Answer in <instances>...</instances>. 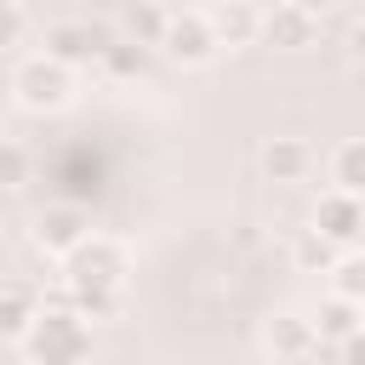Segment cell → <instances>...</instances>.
Returning a JSON list of instances; mask_svg holds the SVG:
<instances>
[{"instance_id": "6da1fadb", "label": "cell", "mask_w": 365, "mask_h": 365, "mask_svg": "<svg viewBox=\"0 0 365 365\" xmlns=\"http://www.w3.org/2000/svg\"><path fill=\"white\" fill-rule=\"evenodd\" d=\"M29 354V365H80L91 354V325L86 314H74L68 302H46L40 319L29 325V336L17 342Z\"/></svg>"}, {"instance_id": "7a4b0ae2", "label": "cell", "mask_w": 365, "mask_h": 365, "mask_svg": "<svg viewBox=\"0 0 365 365\" xmlns=\"http://www.w3.org/2000/svg\"><path fill=\"white\" fill-rule=\"evenodd\" d=\"M11 97L29 114H57V108L74 103V68L57 63V57H46V51L40 57H23L17 74H11Z\"/></svg>"}, {"instance_id": "3957f363", "label": "cell", "mask_w": 365, "mask_h": 365, "mask_svg": "<svg viewBox=\"0 0 365 365\" xmlns=\"http://www.w3.org/2000/svg\"><path fill=\"white\" fill-rule=\"evenodd\" d=\"M125 274H131V257H125V245L120 240H108V234H86L68 257H63V285H125Z\"/></svg>"}, {"instance_id": "277c9868", "label": "cell", "mask_w": 365, "mask_h": 365, "mask_svg": "<svg viewBox=\"0 0 365 365\" xmlns=\"http://www.w3.org/2000/svg\"><path fill=\"white\" fill-rule=\"evenodd\" d=\"M160 51H165L177 68H205V63L222 51V40H217V29H211L205 11H171L165 34H160Z\"/></svg>"}, {"instance_id": "5b68a950", "label": "cell", "mask_w": 365, "mask_h": 365, "mask_svg": "<svg viewBox=\"0 0 365 365\" xmlns=\"http://www.w3.org/2000/svg\"><path fill=\"white\" fill-rule=\"evenodd\" d=\"M262 348H268L279 365H302V359L319 348L314 314H302V308H274V314L262 319Z\"/></svg>"}, {"instance_id": "8992f818", "label": "cell", "mask_w": 365, "mask_h": 365, "mask_svg": "<svg viewBox=\"0 0 365 365\" xmlns=\"http://www.w3.org/2000/svg\"><path fill=\"white\" fill-rule=\"evenodd\" d=\"M86 234H91V217H86V205H80V200L46 205V211H40V222H34V245H40L46 257H57V262H63Z\"/></svg>"}, {"instance_id": "52a82bcc", "label": "cell", "mask_w": 365, "mask_h": 365, "mask_svg": "<svg viewBox=\"0 0 365 365\" xmlns=\"http://www.w3.org/2000/svg\"><path fill=\"white\" fill-rule=\"evenodd\" d=\"M359 222H365V200H359V194H348V188L319 194V205H314V234H319L325 245H354V240H359Z\"/></svg>"}, {"instance_id": "ba28073f", "label": "cell", "mask_w": 365, "mask_h": 365, "mask_svg": "<svg viewBox=\"0 0 365 365\" xmlns=\"http://www.w3.org/2000/svg\"><path fill=\"white\" fill-rule=\"evenodd\" d=\"M205 17H211V29H217V40H222L228 51L257 46V40H262V23H268V11H262L257 0H217Z\"/></svg>"}, {"instance_id": "9c48e42d", "label": "cell", "mask_w": 365, "mask_h": 365, "mask_svg": "<svg viewBox=\"0 0 365 365\" xmlns=\"http://www.w3.org/2000/svg\"><path fill=\"white\" fill-rule=\"evenodd\" d=\"M314 331H319V348H325V342H331V348H354V342L365 336V308L331 291V297L314 308Z\"/></svg>"}, {"instance_id": "30bf717a", "label": "cell", "mask_w": 365, "mask_h": 365, "mask_svg": "<svg viewBox=\"0 0 365 365\" xmlns=\"http://www.w3.org/2000/svg\"><path fill=\"white\" fill-rule=\"evenodd\" d=\"M103 34L91 29V23H51L46 29V57H57V63H91V57H103Z\"/></svg>"}, {"instance_id": "8fae6325", "label": "cell", "mask_w": 365, "mask_h": 365, "mask_svg": "<svg viewBox=\"0 0 365 365\" xmlns=\"http://www.w3.org/2000/svg\"><path fill=\"white\" fill-rule=\"evenodd\" d=\"M314 171V148L302 137H268L262 143V177L268 182H302Z\"/></svg>"}, {"instance_id": "7c38bea8", "label": "cell", "mask_w": 365, "mask_h": 365, "mask_svg": "<svg viewBox=\"0 0 365 365\" xmlns=\"http://www.w3.org/2000/svg\"><path fill=\"white\" fill-rule=\"evenodd\" d=\"M34 319H40V297H34V285H23V279H0V342H23Z\"/></svg>"}, {"instance_id": "4fadbf2b", "label": "cell", "mask_w": 365, "mask_h": 365, "mask_svg": "<svg viewBox=\"0 0 365 365\" xmlns=\"http://www.w3.org/2000/svg\"><path fill=\"white\" fill-rule=\"evenodd\" d=\"M314 11H302V6H274L268 11V23H262V40H274L279 51H302V46H314Z\"/></svg>"}, {"instance_id": "5bb4252c", "label": "cell", "mask_w": 365, "mask_h": 365, "mask_svg": "<svg viewBox=\"0 0 365 365\" xmlns=\"http://www.w3.org/2000/svg\"><path fill=\"white\" fill-rule=\"evenodd\" d=\"M331 188H348V194L365 200V137L336 143V154H331Z\"/></svg>"}, {"instance_id": "9a60e30c", "label": "cell", "mask_w": 365, "mask_h": 365, "mask_svg": "<svg viewBox=\"0 0 365 365\" xmlns=\"http://www.w3.org/2000/svg\"><path fill=\"white\" fill-rule=\"evenodd\" d=\"M63 302L86 319H114L120 314V291L114 285H63Z\"/></svg>"}, {"instance_id": "2e32d148", "label": "cell", "mask_w": 365, "mask_h": 365, "mask_svg": "<svg viewBox=\"0 0 365 365\" xmlns=\"http://www.w3.org/2000/svg\"><path fill=\"white\" fill-rule=\"evenodd\" d=\"M331 291L365 308V245H348V251L331 262Z\"/></svg>"}, {"instance_id": "e0dca14e", "label": "cell", "mask_w": 365, "mask_h": 365, "mask_svg": "<svg viewBox=\"0 0 365 365\" xmlns=\"http://www.w3.org/2000/svg\"><path fill=\"white\" fill-rule=\"evenodd\" d=\"M165 23H171V11H160V0H137V6H131V34H137V46H160Z\"/></svg>"}, {"instance_id": "ac0fdd59", "label": "cell", "mask_w": 365, "mask_h": 365, "mask_svg": "<svg viewBox=\"0 0 365 365\" xmlns=\"http://www.w3.org/2000/svg\"><path fill=\"white\" fill-rule=\"evenodd\" d=\"M29 182V148L0 137V188H23Z\"/></svg>"}, {"instance_id": "d6986e66", "label": "cell", "mask_w": 365, "mask_h": 365, "mask_svg": "<svg viewBox=\"0 0 365 365\" xmlns=\"http://www.w3.org/2000/svg\"><path fill=\"white\" fill-rule=\"evenodd\" d=\"M103 63H108L120 80H131V74H143V46H114V40H108V46H103Z\"/></svg>"}, {"instance_id": "ffe728a7", "label": "cell", "mask_w": 365, "mask_h": 365, "mask_svg": "<svg viewBox=\"0 0 365 365\" xmlns=\"http://www.w3.org/2000/svg\"><path fill=\"white\" fill-rule=\"evenodd\" d=\"M23 40V6L17 0H0V51H11Z\"/></svg>"}, {"instance_id": "44dd1931", "label": "cell", "mask_w": 365, "mask_h": 365, "mask_svg": "<svg viewBox=\"0 0 365 365\" xmlns=\"http://www.w3.org/2000/svg\"><path fill=\"white\" fill-rule=\"evenodd\" d=\"M348 57H354V63H365V17L348 29Z\"/></svg>"}, {"instance_id": "7402d4cb", "label": "cell", "mask_w": 365, "mask_h": 365, "mask_svg": "<svg viewBox=\"0 0 365 365\" xmlns=\"http://www.w3.org/2000/svg\"><path fill=\"white\" fill-rule=\"evenodd\" d=\"M285 6H302V11H314V17H319V11L331 6V0H285Z\"/></svg>"}, {"instance_id": "603a6c76", "label": "cell", "mask_w": 365, "mask_h": 365, "mask_svg": "<svg viewBox=\"0 0 365 365\" xmlns=\"http://www.w3.org/2000/svg\"><path fill=\"white\" fill-rule=\"evenodd\" d=\"M354 245H365V222H359V240H354Z\"/></svg>"}, {"instance_id": "cb8c5ba5", "label": "cell", "mask_w": 365, "mask_h": 365, "mask_svg": "<svg viewBox=\"0 0 365 365\" xmlns=\"http://www.w3.org/2000/svg\"><path fill=\"white\" fill-rule=\"evenodd\" d=\"M160 6H171V0H160Z\"/></svg>"}]
</instances>
